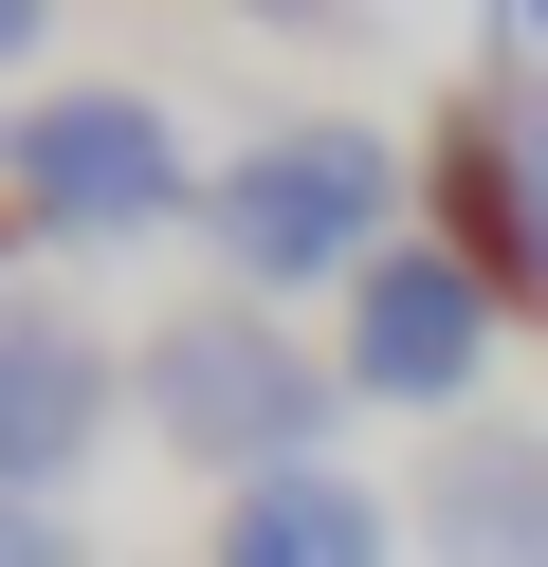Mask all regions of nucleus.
<instances>
[{"instance_id": "1", "label": "nucleus", "mask_w": 548, "mask_h": 567, "mask_svg": "<svg viewBox=\"0 0 548 567\" xmlns=\"http://www.w3.org/2000/svg\"><path fill=\"white\" fill-rule=\"evenodd\" d=\"M128 403H146V440H165L183 476H238L256 494V476H311V457H329L348 367H311L256 293H183L165 330L128 348Z\"/></svg>"}, {"instance_id": "2", "label": "nucleus", "mask_w": 548, "mask_h": 567, "mask_svg": "<svg viewBox=\"0 0 548 567\" xmlns=\"http://www.w3.org/2000/svg\"><path fill=\"white\" fill-rule=\"evenodd\" d=\"M201 238L238 293H311V275H384L402 257V165L365 128H275L201 184Z\"/></svg>"}, {"instance_id": "3", "label": "nucleus", "mask_w": 548, "mask_h": 567, "mask_svg": "<svg viewBox=\"0 0 548 567\" xmlns=\"http://www.w3.org/2000/svg\"><path fill=\"white\" fill-rule=\"evenodd\" d=\"M0 202H19V238H165L201 184H183V128L146 92H37L0 128Z\"/></svg>"}, {"instance_id": "4", "label": "nucleus", "mask_w": 548, "mask_h": 567, "mask_svg": "<svg viewBox=\"0 0 548 567\" xmlns=\"http://www.w3.org/2000/svg\"><path fill=\"white\" fill-rule=\"evenodd\" d=\"M494 275L457 257V238H402L384 275H348V348H329V367H348V403H421V421H457L475 403V367H494Z\"/></svg>"}, {"instance_id": "5", "label": "nucleus", "mask_w": 548, "mask_h": 567, "mask_svg": "<svg viewBox=\"0 0 548 567\" xmlns=\"http://www.w3.org/2000/svg\"><path fill=\"white\" fill-rule=\"evenodd\" d=\"M110 421H128L110 330L55 311V293H0V494H55V513H73V476L110 457Z\"/></svg>"}, {"instance_id": "6", "label": "nucleus", "mask_w": 548, "mask_h": 567, "mask_svg": "<svg viewBox=\"0 0 548 567\" xmlns=\"http://www.w3.org/2000/svg\"><path fill=\"white\" fill-rule=\"evenodd\" d=\"M421 530L438 567H548V440L530 421H457V440L421 457Z\"/></svg>"}, {"instance_id": "7", "label": "nucleus", "mask_w": 548, "mask_h": 567, "mask_svg": "<svg viewBox=\"0 0 548 567\" xmlns=\"http://www.w3.org/2000/svg\"><path fill=\"white\" fill-rule=\"evenodd\" d=\"M219 567H402V513L365 476H256V494H219Z\"/></svg>"}, {"instance_id": "8", "label": "nucleus", "mask_w": 548, "mask_h": 567, "mask_svg": "<svg viewBox=\"0 0 548 567\" xmlns=\"http://www.w3.org/2000/svg\"><path fill=\"white\" fill-rule=\"evenodd\" d=\"M0 567H92V549H73L55 494H0Z\"/></svg>"}, {"instance_id": "9", "label": "nucleus", "mask_w": 548, "mask_h": 567, "mask_svg": "<svg viewBox=\"0 0 548 567\" xmlns=\"http://www.w3.org/2000/svg\"><path fill=\"white\" fill-rule=\"evenodd\" d=\"M511 165H530V293H548V111H511Z\"/></svg>"}, {"instance_id": "10", "label": "nucleus", "mask_w": 548, "mask_h": 567, "mask_svg": "<svg viewBox=\"0 0 548 567\" xmlns=\"http://www.w3.org/2000/svg\"><path fill=\"white\" fill-rule=\"evenodd\" d=\"M37 38H55V19H37V0H0V55H37Z\"/></svg>"}, {"instance_id": "11", "label": "nucleus", "mask_w": 548, "mask_h": 567, "mask_svg": "<svg viewBox=\"0 0 548 567\" xmlns=\"http://www.w3.org/2000/svg\"><path fill=\"white\" fill-rule=\"evenodd\" d=\"M511 38H530V111H548V0H530V19H511Z\"/></svg>"}, {"instance_id": "12", "label": "nucleus", "mask_w": 548, "mask_h": 567, "mask_svg": "<svg viewBox=\"0 0 548 567\" xmlns=\"http://www.w3.org/2000/svg\"><path fill=\"white\" fill-rule=\"evenodd\" d=\"M0 238H19V202H0Z\"/></svg>"}]
</instances>
